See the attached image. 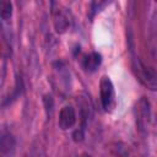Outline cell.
Returning <instances> with one entry per match:
<instances>
[{"mask_svg": "<svg viewBox=\"0 0 157 157\" xmlns=\"http://www.w3.org/2000/svg\"><path fill=\"white\" fill-rule=\"evenodd\" d=\"M132 69L139 81L150 90H157V72L141 61L139 58L132 59Z\"/></svg>", "mask_w": 157, "mask_h": 157, "instance_id": "cell-1", "label": "cell"}, {"mask_svg": "<svg viewBox=\"0 0 157 157\" xmlns=\"http://www.w3.org/2000/svg\"><path fill=\"white\" fill-rule=\"evenodd\" d=\"M99 98L104 112L110 113L117 107V97L114 86L108 76H103L99 82Z\"/></svg>", "mask_w": 157, "mask_h": 157, "instance_id": "cell-2", "label": "cell"}, {"mask_svg": "<svg viewBox=\"0 0 157 157\" xmlns=\"http://www.w3.org/2000/svg\"><path fill=\"white\" fill-rule=\"evenodd\" d=\"M53 10H52V16H53V22H54V27L55 31L58 33H64L69 27H70V13L67 12V10L65 7H63L61 5L53 2Z\"/></svg>", "mask_w": 157, "mask_h": 157, "instance_id": "cell-3", "label": "cell"}, {"mask_svg": "<svg viewBox=\"0 0 157 157\" xmlns=\"http://www.w3.org/2000/svg\"><path fill=\"white\" fill-rule=\"evenodd\" d=\"M77 117L75 108L72 105H64L60 112H59V119H58V125L61 130H69L72 129L76 124Z\"/></svg>", "mask_w": 157, "mask_h": 157, "instance_id": "cell-4", "label": "cell"}, {"mask_svg": "<svg viewBox=\"0 0 157 157\" xmlns=\"http://www.w3.org/2000/svg\"><path fill=\"white\" fill-rule=\"evenodd\" d=\"M136 123L140 128V130H145L148 123V117H150V107H148V102H146L145 99H141L136 107Z\"/></svg>", "mask_w": 157, "mask_h": 157, "instance_id": "cell-5", "label": "cell"}, {"mask_svg": "<svg viewBox=\"0 0 157 157\" xmlns=\"http://www.w3.org/2000/svg\"><path fill=\"white\" fill-rule=\"evenodd\" d=\"M101 63H102V58L96 52H92L90 54L83 55V59H82V66L88 72L96 71L98 69V66L101 65Z\"/></svg>", "mask_w": 157, "mask_h": 157, "instance_id": "cell-6", "label": "cell"}, {"mask_svg": "<svg viewBox=\"0 0 157 157\" xmlns=\"http://www.w3.org/2000/svg\"><path fill=\"white\" fill-rule=\"evenodd\" d=\"M108 157H137L130 146L124 144H115L110 150Z\"/></svg>", "mask_w": 157, "mask_h": 157, "instance_id": "cell-7", "label": "cell"}, {"mask_svg": "<svg viewBox=\"0 0 157 157\" xmlns=\"http://www.w3.org/2000/svg\"><path fill=\"white\" fill-rule=\"evenodd\" d=\"M15 150V139L13 136L7 132L2 131L1 135V152L4 156H11Z\"/></svg>", "mask_w": 157, "mask_h": 157, "instance_id": "cell-8", "label": "cell"}, {"mask_svg": "<svg viewBox=\"0 0 157 157\" xmlns=\"http://www.w3.org/2000/svg\"><path fill=\"white\" fill-rule=\"evenodd\" d=\"M12 15V4L10 1H2L1 2V18L4 21L10 20Z\"/></svg>", "mask_w": 157, "mask_h": 157, "instance_id": "cell-9", "label": "cell"}, {"mask_svg": "<svg viewBox=\"0 0 157 157\" xmlns=\"http://www.w3.org/2000/svg\"><path fill=\"white\" fill-rule=\"evenodd\" d=\"M81 157H91V156H88V155H83V156H81Z\"/></svg>", "mask_w": 157, "mask_h": 157, "instance_id": "cell-10", "label": "cell"}]
</instances>
